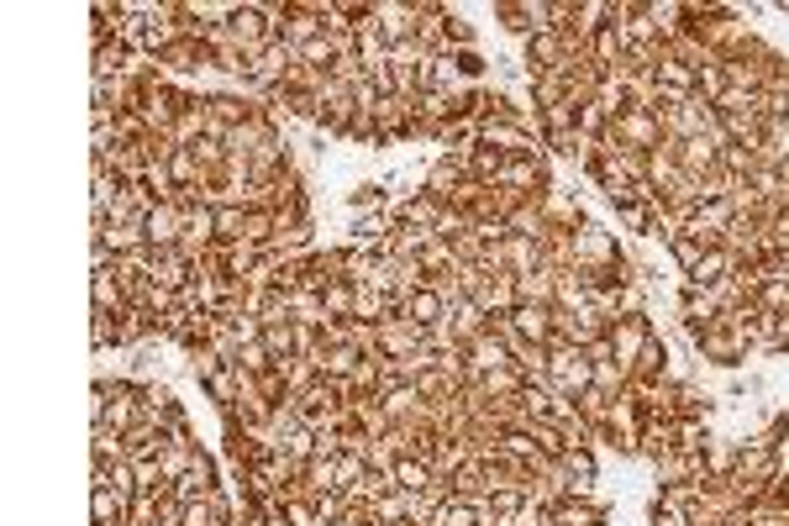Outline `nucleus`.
<instances>
[{"label": "nucleus", "mask_w": 789, "mask_h": 526, "mask_svg": "<svg viewBox=\"0 0 789 526\" xmlns=\"http://www.w3.org/2000/svg\"><path fill=\"white\" fill-rule=\"evenodd\" d=\"M690 342H694V353L705 363H716V369H737V363L753 359V342L742 332L737 311H726L716 327H705V332H690Z\"/></svg>", "instance_id": "obj_1"}, {"label": "nucleus", "mask_w": 789, "mask_h": 526, "mask_svg": "<svg viewBox=\"0 0 789 526\" xmlns=\"http://www.w3.org/2000/svg\"><path fill=\"white\" fill-rule=\"evenodd\" d=\"M590 380H595V363H590V353L584 348H574V342H558L552 337L548 342V390L552 395H563V401H579L584 390H590Z\"/></svg>", "instance_id": "obj_2"}, {"label": "nucleus", "mask_w": 789, "mask_h": 526, "mask_svg": "<svg viewBox=\"0 0 789 526\" xmlns=\"http://www.w3.org/2000/svg\"><path fill=\"white\" fill-rule=\"evenodd\" d=\"M227 32L238 37V48L248 53V64H253L263 48L280 43V22H274L269 6H227Z\"/></svg>", "instance_id": "obj_3"}, {"label": "nucleus", "mask_w": 789, "mask_h": 526, "mask_svg": "<svg viewBox=\"0 0 789 526\" xmlns=\"http://www.w3.org/2000/svg\"><path fill=\"white\" fill-rule=\"evenodd\" d=\"M605 143L626 147V153H653V147H664V127H658V111H643V106H626L622 117H611L605 127Z\"/></svg>", "instance_id": "obj_4"}, {"label": "nucleus", "mask_w": 789, "mask_h": 526, "mask_svg": "<svg viewBox=\"0 0 789 526\" xmlns=\"http://www.w3.org/2000/svg\"><path fill=\"white\" fill-rule=\"evenodd\" d=\"M495 185L511 190L516 200H543L548 190H558V185H552L548 153H537V158H505V168H501V179H495Z\"/></svg>", "instance_id": "obj_5"}, {"label": "nucleus", "mask_w": 789, "mask_h": 526, "mask_svg": "<svg viewBox=\"0 0 789 526\" xmlns=\"http://www.w3.org/2000/svg\"><path fill=\"white\" fill-rule=\"evenodd\" d=\"M416 22H421V0H374V32L384 37V48L416 43Z\"/></svg>", "instance_id": "obj_6"}, {"label": "nucleus", "mask_w": 789, "mask_h": 526, "mask_svg": "<svg viewBox=\"0 0 789 526\" xmlns=\"http://www.w3.org/2000/svg\"><path fill=\"white\" fill-rule=\"evenodd\" d=\"M442 216H448V206H442L437 195H431V190H416L410 200H401V206H395V221H390V232H416V238H437Z\"/></svg>", "instance_id": "obj_7"}, {"label": "nucleus", "mask_w": 789, "mask_h": 526, "mask_svg": "<svg viewBox=\"0 0 789 526\" xmlns=\"http://www.w3.org/2000/svg\"><path fill=\"white\" fill-rule=\"evenodd\" d=\"M416 348H427V332L416 327V321H406V316H384L380 327H374V353L390 363H406Z\"/></svg>", "instance_id": "obj_8"}, {"label": "nucleus", "mask_w": 789, "mask_h": 526, "mask_svg": "<svg viewBox=\"0 0 789 526\" xmlns=\"http://www.w3.org/2000/svg\"><path fill=\"white\" fill-rule=\"evenodd\" d=\"M622 242H616V232H605V227H595V221H584L574 232V269H611V263H622Z\"/></svg>", "instance_id": "obj_9"}, {"label": "nucleus", "mask_w": 789, "mask_h": 526, "mask_svg": "<svg viewBox=\"0 0 789 526\" xmlns=\"http://www.w3.org/2000/svg\"><path fill=\"white\" fill-rule=\"evenodd\" d=\"M653 469H658V484H664V490H694L700 479L711 474V448H700V453H690V448H679V453L658 458Z\"/></svg>", "instance_id": "obj_10"}, {"label": "nucleus", "mask_w": 789, "mask_h": 526, "mask_svg": "<svg viewBox=\"0 0 789 526\" xmlns=\"http://www.w3.org/2000/svg\"><path fill=\"white\" fill-rule=\"evenodd\" d=\"M158 69L168 74V79H179V74H200V69H216V53L206 37H195V32H185L174 48H164L158 58H153Z\"/></svg>", "instance_id": "obj_11"}, {"label": "nucleus", "mask_w": 789, "mask_h": 526, "mask_svg": "<svg viewBox=\"0 0 789 526\" xmlns=\"http://www.w3.org/2000/svg\"><path fill=\"white\" fill-rule=\"evenodd\" d=\"M605 337H611V353H616V363H626V369H632V359H637V353H643L658 332H653L647 311H637V316H611Z\"/></svg>", "instance_id": "obj_12"}, {"label": "nucleus", "mask_w": 789, "mask_h": 526, "mask_svg": "<svg viewBox=\"0 0 789 526\" xmlns=\"http://www.w3.org/2000/svg\"><path fill=\"white\" fill-rule=\"evenodd\" d=\"M548 526H605V505L595 495H558V501L543 511Z\"/></svg>", "instance_id": "obj_13"}, {"label": "nucleus", "mask_w": 789, "mask_h": 526, "mask_svg": "<svg viewBox=\"0 0 789 526\" xmlns=\"http://www.w3.org/2000/svg\"><path fill=\"white\" fill-rule=\"evenodd\" d=\"M679 316H684V332H705V327H716L721 316H726L716 285H711V289H690V285H684V295H679Z\"/></svg>", "instance_id": "obj_14"}, {"label": "nucleus", "mask_w": 789, "mask_h": 526, "mask_svg": "<svg viewBox=\"0 0 789 526\" xmlns=\"http://www.w3.org/2000/svg\"><path fill=\"white\" fill-rule=\"evenodd\" d=\"M216 490H221V469H216V458L200 448L195 463L185 469V479L174 484V495H179V501H206V495H216Z\"/></svg>", "instance_id": "obj_15"}, {"label": "nucleus", "mask_w": 789, "mask_h": 526, "mask_svg": "<svg viewBox=\"0 0 789 526\" xmlns=\"http://www.w3.org/2000/svg\"><path fill=\"white\" fill-rule=\"evenodd\" d=\"M179 238H185V206L179 200H158L147 211V242L153 248H179Z\"/></svg>", "instance_id": "obj_16"}, {"label": "nucleus", "mask_w": 789, "mask_h": 526, "mask_svg": "<svg viewBox=\"0 0 789 526\" xmlns=\"http://www.w3.org/2000/svg\"><path fill=\"white\" fill-rule=\"evenodd\" d=\"M463 185H469V158H463V153H442V158L431 164V174H427V190L448 206Z\"/></svg>", "instance_id": "obj_17"}, {"label": "nucleus", "mask_w": 789, "mask_h": 526, "mask_svg": "<svg viewBox=\"0 0 789 526\" xmlns=\"http://www.w3.org/2000/svg\"><path fill=\"white\" fill-rule=\"evenodd\" d=\"M401 316L416 321L421 332H431V327H442V321H448V300H442L431 285H421V289H410L406 300H401Z\"/></svg>", "instance_id": "obj_18"}, {"label": "nucleus", "mask_w": 789, "mask_h": 526, "mask_svg": "<svg viewBox=\"0 0 789 526\" xmlns=\"http://www.w3.org/2000/svg\"><path fill=\"white\" fill-rule=\"evenodd\" d=\"M664 380H669V348H664V337H653L632 359V390H658Z\"/></svg>", "instance_id": "obj_19"}, {"label": "nucleus", "mask_w": 789, "mask_h": 526, "mask_svg": "<svg viewBox=\"0 0 789 526\" xmlns=\"http://www.w3.org/2000/svg\"><path fill=\"white\" fill-rule=\"evenodd\" d=\"M463 359H469V369H474V380H479V374H490V369H505V363H511V348L484 327L474 342H463Z\"/></svg>", "instance_id": "obj_20"}, {"label": "nucleus", "mask_w": 789, "mask_h": 526, "mask_svg": "<svg viewBox=\"0 0 789 526\" xmlns=\"http://www.w3.org/2000/svg\"><path fill=\"white\" fill-rule=\"evenodd\" d=\"M437 526H490V501H474V495H448L437 505Z\"/></svg>", "instance_id": "obj_21"}, {"label": "nucleus", "mask_w": 789, "mask_h": 526, "mask_svg": "<svg viewBox=\"0 0 789 526\" xmlns=\"http://www.w3.org/2000/svg\"><path fill=\"white\" fill-rule=\"evenodd\" d=\"M590 216L579 211V200L569 190H548L543 195V227H552V232H579Z\"/></svg>", "instance_id": "obj_22"}, {"label": "nucleus", "mask_w": 789, "mask_h": 526, "mask_svg": "<svg viewBox=\"0 0 789 526\" xmlns=\"http://www.w3.org/2000/svg\"><path fill=\"white\" fill-rule=\"evenodd\" d=\"M448 479H453V495H474V501H484V495H490V453H469Z\"/></svg>", "instance_id": "obj_23"}, {"label": "nucleus", "mask_w": 789, "mask_h": 526, "mask_svg": "<svg viewBox=\"0 0 789 526\" xmlns=\"http://www.w3.org/2000/svg\"><path fill=\"white\" fill-rule=\"evenodd\" d=\"M511 327L522 332V342L548 348L552 342V306H516V311H511Z\"/></svg>", "instance_id": "obj_24"}, {"label": "nucleus", "mask_w": 789, "mask_h": 526, "mask_svg": "<svg viewBox=\"0 0 789 526\" xmlns=\"http://www.w3.org/2000/svg\"><path fill=\"white\" fill-rule=\"evenodd\" d=\"M263 348L274 353V369L300 359V327L295 321H263Z\"/></svg>", "instance_id": "obj_25"}, {"label": "nucleus", "mask_w": 789, "mask_h": 526, "mask_svg": "<svg viewBox=\"0 0 789 526\" xmlns=\"http://www.w3.org/2000/svg\"><path fill=\"white\" fill-rule=\"evenodd\" d=\"M495 22H501L505 32H516V37L543 32V22H537V0H495Z\"/></svg>", "instance_id": "obj_26"}, {"label": "nucleus", "mask_w": 789, "mask_h": 526, "mask_svg": "<svg viewBox=\"0 0 789 526\" xmlns=\"http://www.w3.org/2000/svg\"><path fill=\"white\" fill-rule=\"evenodd\" d=\"M516 295H522V306H552L558 300V269H532V274H522L516 280Z\"/></svg>", "instance_id": "obj_27"}, {"label": "nucleus", "mask_w": 789, "mask_h": 526, "mask_svg": "<svg viewBox=\"0 0 789 526\" xmlns=\"http://www.w3.org/2000/svg\"><path fill=\"white\" fill-rule=\"evenodd\" d=\"M363 359H369V353H359V348H327V353H316V363H321V380H332V384L353 380Z\"/></svg>", "instance_id": "obj_28"}, {"label": "nucleus", "mask_w": 789, "mask_h": 526, "mask_svg": "<svg viewBox=\"0 0 789 526\" xmlns=\"http://www.w3.org/2000/svg\"><path fill=\"white\" fill-rule=\"evenodd\" d=\"M726 274H732V253H726V248H711V253H705V259L684 274V285H690V289H711V285H721Z\"/></svg>", "instance_id": "obj_29"}, {"label": "nucleus", "mask_w": 789, "mask_h": 526, "mask_svg": "<svg viewBox=\"0 0 789 526\" xmlns=\"http://www.w3.org/2000/svg\"><path fill=\"white\" fill-rule=\"evenodd\" d=\"M195 453H200V442H195V437H174L164 453H158V469H164L168 484H179V479H185V469L195 463Z\"/></svg>", "instance_id": "obj_30"}, {"label": "nucleus", "mask_w": 789, "mask_h": 526, "mask_svg": "<svg viewBox=\"0 0 789 526\" xmlns=\"http://www.w3.org/2000/svg\"><path fill=\"white\" fill-rule=\"evenodd\" d=\"M289 321H295V327H327L332 316H327V300H321L316 289H295V295H289Z\"/></svg>", "instance_id": "obj_31"}, {"label": "nucleus", "mask_w": 789, "mask_h": 526, "mask_svg": "<svg viewBox=\"0 0 789 526\" xmlns=\"http://www.w3.org/2000/svg\"><path fill=\"white\" fill-rule=\"evenodd\" d=\"M363 474H369V453H363V448H348V453L337 458V495H353L363 484Z\"/></svg>", "instance_id": "obj_32"}, {"label": "nucleus", "mask_w": 789, "mask_h": 526, "mask_svg": "<svg viewBox=\"0 0 789 526\" xmlns=\"http://www.w3.org/2000/svg\"><path fill=\"white\" fill-rule=\"evenodd\" d=\"M321 300H327V316H332V321H353V306H359V285H353V280H337V285L321 289Z\"/></svg>", "instance_id": "obj_33"}, {"label": "nucleus", "mask_w": 789, "mask_h": 526, "mask_svg": "<svg viewBox=\"0 0 789 526\" xmlns=\"http://www.w3.org/2000/svg\"><path fill=\"white\" fill-rule=\"evenodd\" d=\"M416 390H421V401H431V406H437V401H448V395H453L458 384L448 380V374H442V369H437V363H431V369H421V374H416Z\"/></svg>", "instance_id": "obj_34"}, {"label": "nucleus", "mask_w": 789, "mask_h": 526, "mask_svg": "<svg viewBox=\"0 0 789 526\" xmlns=\"http://www.w3.org/2000/svg\"><path fill=\"white\" fill-rule=\"evenodd\" d=\"M721 96H726V69H721V64H705V69L694 74V100L716 106Z\"/></svg>", "instance_id": "obj_35"}, {"label": "nucleus", "mask_w": 789, "mask_h": 526, "mask_svg": "<svg viewBox=\"0 0 789 526\" xmlns=\"http://www.w3.org/2000/svg\"><path fill=\"white\" fill-rule=\"evenodd\" d=\"M669 253H673V263H679V269H684V274H690L694 263L705 259V253H711V248H705V242H694V238H684V232H669Z\"/></svg>", "instance_id": "obj_36"}, {"label": "nucleus", "mask_w": 789, "mask_h": 526, "mask_svg": "<svg viewBox=\"0 0 789 526\" xmlns=\"http://www.w3.org/2000/svg\"><path fill=\"white\" fill-rule=\"evenodd\" d=\"M448 64H453V74H458V79H469V85H474V79H484V53H479V48H458Z\"/></svg>", "instance_id": "obj_37"}, {"label": "nucleus", "mask_w": 789, "mask_h": 526, "mask_svg": "<svg viewBox=\"0 0 789 526\" xmlns=\"http://www.w3.org/2000/svg\"><path fill=\"white\" fill-rule=\"evenodd\" d=\"M442 22H448V43H453V53H458V48H474V26L463 22L453 6H448V17H442Z\"/></svg>", "instance_id": "obj_38"}, {"label": "nucleus", "mask_w": 789, "mask_h": 526, "mask_svg": "<svg viewBox=\"0 0 789 526\" xmlns=\"http://www.w3.org/2000/svg\"><path fill=\"white\" fill-rule=\"evenodd\" d=\"M764 353H789V311H785V316H774V332H768Z\"/></svg>", "instance_id": "obj_39"}, {"label": "nucleus", "mask_w": 789, "mask_h": 526, "mask_svg": "<svg viewBox=\"0 0 789 526\" xmlns=\"http://www.w3.org/2000/svg\"><path fill=\"white\" fill-rule=\"evenodd\" d=\"M353 206H380V185H363V190L353 195Z\"/></svg>", "instance_id": "obj_40"}, {"label": "nucleus", "mask_w": 789, "mask_h": 526, "mask_svg": "<svg viewBox=\"0 0 789 526\" xmlns=\"http://www.w3.org/2000/svg\"><path fill=\"white\" fill-rule=\"evenodd\" d=\"M779 11H785V17H789V0H785V6H779Z\"/></svg>", "instance_id": "obj_41"}]
</instances>
